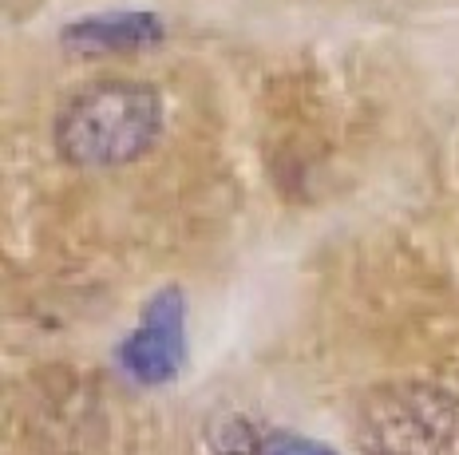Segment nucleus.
<instances>
[{"label": "nucleus", "instance_id": "1", "mask_svg": "<svg viewBox=\"0 0 459 455\" xmlns=\"http://www.w3.org/2000/svg\"><path fill=\"white\" fill-rule=\"evenodd\" d=\"M162 131L159 91L135 80H100L75 91L56 119V147L80 170H115L143 159Z\"/></svg>", "mask_w": 459, "mask_h": 455}, {"label": "nucleus", "instance_id": "2", "mask_svg": "<svg viewBox=\"0 0 459 455\" xmlns=\"http://www.w3.org/2000/svg\"><path fill=\"white\" fill-rule=\"evenodd\" d=\"M360 455H459V396L439 384H385L352 420Z\"/></svg>", "mask_w": 459, "mask_h": 455}, {"label": "nucleus", "instance_id": "3", "mask_svg": "<svg viewBox=\"0 0 459 455\" xmlns=\"http://www.w3.org/2000/svg\"><path fill=\"white\" fill-rule=\"evenodd\" d=\"M123 356H127L131 373L147 384L167 381L170 376L175 356H178V317L167 301H155V305H151V313L143 317V329L127 340Z\"/></svg>", "mask_w": 459, "mask_h": 455}, {"label": "nucleus", "instance_id": "4", "mask_svg": "<svg viewBox=\"0 0 459 455\" xmlns=\"http://www.w3.org/2000/svg\"><path fill=\"white\" fill-rule=\"evenodd\" d=\"M151 24L147 16H119V21H91L83 28H75L68 32L72 44H80V48L88 52H111V48H135L151 36Z\"/></svg>", "mask_w": 459, "mask_h": 455}, {"label": "nucleus", "instance_id": "5", "mask_svg": "<svg viewBox=\"0 0 459 455\" xmlns=\"http://www.w3.org/2000/svg\"><path fill=\"white\" fill-rule=\"evenodd\" d=\"M210 455H265V440H257L250 420L238 412H222L206 424Z\"/></svg>", "mask_w": 459, "mask_h": 455}, {"label": "nucleus", "instance_id": "6", "mask_svg": "<svg viewBox=\"0 0 459 455\" xmlns=\"http://www.w3.org/2000/svg\"><path fill=\"white\" fill-rule=\"evenodd\" d=\"M265 455H333V451L317 440H305V435L273 432V435H265Z\"/></svg>", "mask_w": 459, "mask_h": 455}]
</instances>
